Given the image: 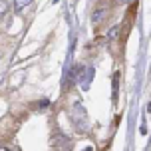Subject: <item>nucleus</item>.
<instances>
[{"instance_id": "1", "label": "nucleus", "mask_w": 151, "mask_h": 151, "mask_svg": "<svg viewBox=\"0 0 151 151\" xmlns=\"http://www.w3.org/2000/svg\"><path fill=\"white\" fill-rule=\"evenodd\" d=\"M34 0H14V10L16 12H22L24 8H28Z\"/></svg>"}, {"instance_id": "2", "label": "nucleus", "mask_w": 151, "mask_h": 151, "mask_svg": "<svg viewBox=\"0 0 151 151\" xmlns=\"http://www.w3.org/2000/svg\"><path fill=\"white\" fill-rule=\"evenodd\" d=\"M6 10H8V2L6 0H0V16L6 14Z\"/></svg>"}, {"instance_id": "4", "label": "nucleus", "mask_w": 151, "mask_h": 151, "mask_svg": "<svg viewBox=\"0 0 151 151\" xmlns=\"http://www.w3.org/2000/svg\"><path fill=\"white\" fill-rule=\"evenodd\" d=\"M121 2H125V4H129V2H133V0H121Z\"/></svg>"}, {"instance_id": "3", "label": "nucleus", "mask_w": 151, "mask_h": 151, "mask_svg": "<svg viewBox=\"0 0 151 151\" xmlns=\"http://www.w3.org/2000/svg\"><path fill=\"white\" fill-rule=\"evenodd\" d=\"M50 106V101H38V106H36V109H46V107Z\"/></svg>"}]
</instances>
